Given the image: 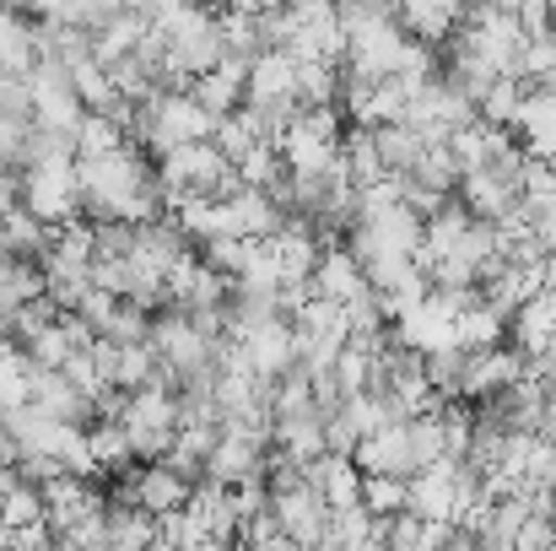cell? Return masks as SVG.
Segmentation results:
<instances>
[{
  "label": "cell",
  "mask_w": 556,
  "mask_h": 551,
  "mask_svg": "<svg viewBox=\"0 0 556 551\" xmlns=\"http://www.w3.org/2000/svg\"><path fill=\"white\" fill-rule=\"evenodd\" d=\"M514 136L525 141L530 158H556V92L552 87H530L514 120Z\"/></svg>",
  "instance_id": "obj_7"
},
{
  "label": "cell",
  "mask_w": 556,
  "mask_h": 551,
  "mask_svg": "<svg viewBox=\"0 0 556 551\" xmlns=\"http://www.w3.org/2000/svg\"><path fill=\"white\" fill-rule=\"evenodd\" d=\"M378 136V152H383V163H389V174H410L416 163H421V152L432 147L410 120H389V125H378L372 130Z\"/></svg>",
  "instance_id": "obj_13"
},
{
  "label": "cell",
  "mask_w": 556,
  "mask_h": 551,
  "mask_svg": "<svg viewBox=\"0 0 556 551\" xmlns=\"http://www.w3.org/2000/svg\"><path fill=\"white\" fill-rule=\"evenodd\" d=\"M152 347H157V358L163 367L185 384L189 373H205V367H216V341L189 320L185 309H168V314H152Z\"/></svg>",
  "instance_id": "obj_2"
},
{
  "label": "cell",
  "mask_w": 556,
  "mask_h": 551,
  "mask_svg": "<svg viewBox=\"0 0 556 551\" xmlns=\"http://www.w3.org/2000/svg\"><path fill=\"white\" fill-rule=\"evenodd\" d=\"M308 281H314V292L346 303V298H357V292L368 287V271H363V260H357L352 243H325V249H319V265H314Z\"/></svg>",
  "instance_id": "obj_6"
},
{
  "label": "cell",
  "mask_w": 556,
  "mask_h": 551,
  "mask_svg": "<svg viewBox=\"0 0 556 551\" xmlns=\"http://www.w3.org/2000/svg\"><path fill=\"white\" fill-rule=\"evenodd\" d=\"M109 547H157V514L141 509V503H109Z\"/></svg>",
  "instance_id": "obj_14"
},
{
  "label": "cell",
  "mask_w": 556,
  "mask_h": 551,
  "mask_svg": "<svg viewBox=\"0 0 556 551\" xmlns=\"http://www.w3.org/2000/svg\"><path fill=\"white\" fill-rule=\"evenodd\" d=\"M22 347H27V358L43 367H65L71 363V352H76V341H71V330L60 325V314L54 320H43L38 330H27V336H16Z\"/></svg>",
  "instance_id": "obj_17"
},
{
  "label": "cell",
  "mask_w": 556,
  "mask_h": 551,
  "mask_svg": "<svg viewBox=\"0 0 556 551\" xmlns=\"http://www.w3.org/2000/svg\"><path fill=\"white\" fill-rule=\"evenodd\" d=\"M33 400V358L22 341H0V411H16Z\"/></svg>",
  "instance_id": "obj_15"
},
{
  "label": "cell",
  "mask_w": 556,
  "mask_h": 551,
  "mask_svg": "<svg viewBox=\"0 0 556 551\" xmlns=\"http://www.w3.org/2000/svg\"><path fill=\"white\" fill-rule=\"evenodd\" d=\"M525 352L519 347H486V352H470L465 358V373H459V400H470V405H481V400H492V395H503L519 373H525Z\"/></svg>",
  "instance_id": "obj_3"
},
{
  "label": "cell",
  "mask_w": 556,
  "mask_h": 551,
  "mask_svg": "<svg viewBox=\"0 0 556 551\" xmlns=\"http://www.w3.org/2000/svg\"><path fill=\"white\" fill-rule=\"evenodd\" d=\"M352 454H357L363 476H378V471H389V476H410V471H416V454H410V416H394V422L372 427L368 438H357Z\"/></svg>",
  "instance_id": "obj_4"
},
{
  "label": "cell",
  "mask_w": 556,
  "mask_h": 551,
  "mask_svg": "<svg viewBox=\"0 0 556 551\" xmlns=\"http://www.w3.org/2000/svg\"><path fill=\"white\" fill-rule=\"evenodd\" d=\"M525 92H530V82H519V76H497L481 98H476V114L486 120V125H508L514 130V120H519V103H525Z\"/></svg>",
  "instance_id": "obj_16"
},
{
  "label": "cell",
  "mask_w": 556,
  "mask_h": 551,
  "mask_svg": "<svg viewBox=\"0 0 556 551\" xmlns=\"http://www.w3.org/2000/svg\"><path fill=\"white\" fill-rule=\"evenodd\" d=\"M363 503H368L378 519H394V514H405V509H410V476H389V471L363 476Z\"/></svg>",
  "instance_id": "obj_18"
},
{
  "label": "cell",
  "mask_w": 556,
  "mask_h": 551,
  "mask_svg": "<svg viewBox=\"0 0 556 551\" xmlns=\"http://www.w3.org/2000/svg\"><path fill=\"white\" fill-rule=\"evenodd\" d=\"M465 5H470V0H394V16L405 22V33H416V38H427V43H443V38L459 33Z\"/></svg>",
  "instance_id": "obj_8"
},
{
  "label": "cell",
  "mask_w": 556,
  "mask_h": 551,
  "mask_svg": "<svg viewBox=\"0 0 556 551\" xmlns=\"http://www.w3.org/2000/svg\"><path fill=\"white\" fill-rule=\"evenodd\" d=\"M503 336H508V314L492 309L486 298H476V303L459 309V320H454V341H459L465 352H486V347H497Z\"/></svg>",
  "instance_id": "obj_11"
},
{
  "label": "cell",
  "mask_w": 556,
  "mask_h": 551,
  "mask_svg": "<svg viewBox=\"0 0 556 551\" xmlns=\"http://www.w3.org/2000/svg\"><path fill=\"white\" fill-rule=\"evenodd\" d=\"M22 205L33 216H43L49 227L81 216V179H76V158H43L22 168Z\"/></svg>",
  "instance_id": "obj_1"
},
{
  "label": "cell",
  "mask_w": 556,
  "mask_h": 551,
  "mask_svg": "<svg viewBox=\"0 0 556 551\" xmlns=\"http://www.w3.org/2000/svg\"><path fill=\"white\" fill-rule=\"evenodd\" d=\"M459 195H465L470 216H486V222H497V216H508L519 205V184L508 174H497V168H470L459 179Z\"/></svg>",
  "instance_id": "obj_9"
},
{
  "label": "cell",
  "mask_w": 556,
  "mask_h": 551,
  "mask_svg": "<svg viewBox=\"0 0 556 551\" xmlns=\"http://www.w3.org/2000/svg\"><path fill=\"white\" fill-rule=\"evenodd\" d=\"M0 519L16 530V525H33V519H43V487L38 481H16L11 492H0Z\"/></svg>",
  "instance_id": "obj_19"
},
{
  "label": "cell",
  "mask_w": 556,
  "mask_h": 551,
  "mask_svg": "<svg viewBox=\"0 0 556 551\" xmlns=\"http://www.w3.org/2000/svg\"><path fill=\"white\" fill-rule=\"evenodd\" d=\"M87 443H92L103 476H119V471L136 465V443H130V427H125L119 416H98V422L87 427Z\"/></svg>",
  "instance_id": "obj_12"
},
{
  "label": "cell",
  "mask_w": 556,
  "mask_h": 551,
  "mask_svg": "<svg viewBox=\"0 0 556 551\" xmlns=\"http://www.w3.org/2000/svg\"><path fill=\"white\" fill-rule=\"evenodd\" d=\"M508 325H514V347H519L525 358H535V352L552 341V330H556V292L541 287L530 303H519V309H514V320H508Z\"/></svg>",
  "instance_id": "obj_10"
},
{
  "label": "cell",
  "mask_w": 556,
  "mask_h": 551,
  "mask_svg": "<svg viewBox=\"0 0 556 551\" xmlns=\"http://www.w3.org/2000/svg\"><path fill=\"white\" fill-rule=\"evenodd\" d=\"M189 92L222 120V114H232V109H243V98H249V54H222L211 71H200L194 82H189Z\"/></svg>",
  "instance_id": "obj_5"
},
{
  "label": "cell",
  "mask_w": 556,
  "mask_h": 551,
  "mask_svg": "<svg viewBox=\"0 0 556 551\" xmlns=\"http://www.w3.org/2000/svg\"><path fill=\"white\" fill-rule=\"evenodd\" d=\"M552 168H556V158H552Z\"/></svg>",
  "instance_id": "obj_20"
}]
</instances>
